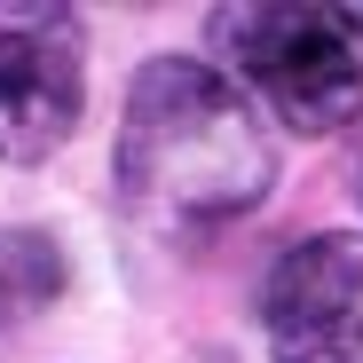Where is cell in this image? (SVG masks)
Listing matches in <instances>:
<instances>
[{"mask_svg": "<svg viewBox=\"0 0 363 363\" xmlns=\"http://www.w3.org/2000/svg\"><path fill=\"white\" fill-rule=\"evenodd\" d=\"M355 32H363V9H355Z\"/></svg>", "mask_w": 363, "mask_h": 363, "instance_id": "obj_6", "label": "cell"}, {"mask_svg": "<svg viewBox=\"0 0 363 363\" xmlns=\"http://www.w3.org/2000/svg\"><path fill=\"white\" fill-rule=\"evenodd\" d=\"M269 182H277V143L229 72L198 55H158L135 72L127 118H118V190L135 213L206 229L253 213Z\"/></svg>", "mask_w": 363, "mask_h": 363, "instance_id": "obj_1", "label": "cell"}, {"mask_svg": "<svg viewBox=\"0 0 363 363\" xmlns=\"http://www.w3.org/2000/svg\"><path fill=\"white\" fill-rule=\"evenodd\" d=\"M261 332L277 363H363V229H324L269 269Z\"/></svg>", "mask_w": 363, "mask_h": 363, "instance_id": "obj_4", "label": "cell"}, {"mask_svg": "<svg viewBox=\"0 0 363 363\" xmlns=\"http://www.w3.org/2000/svg\"><path fill=\"white\" fill-rule=\"evenodd\" d=\"M87 55L72 9H0V166H40L72 143Z\"/></svg>", "mask_w": 363, "mask_h": 363, "instance_id": "obj_3", "label": "cell"}, {"mask_svg": "<svg viewBox=\"0 0 363 363\" xmlns=\"http://www.w3.org/2000/svg\"><path fill=\"white\" fill-rule=\"evenodd\" d=\"M355 190H363V166H355Z\"/></svg>", "mask_w": 363, "mask_h": 363, "instance_id": "obj_5", "label": "cell"}, {"mask_svg": "<svg viewBox=\"0 0 363 363\" xmlns=\"http://www.w3.org/2000/svg\"><path fill=\"white\" fill-rule=\"evenodd\" d=\"M213 48L292 135L363 118V32L347 9H221Z\"/></svg>", "mask_w": 363, "mask_h": 363, "instance_id": "obj_2", "label": "cell"}]
</instances>
